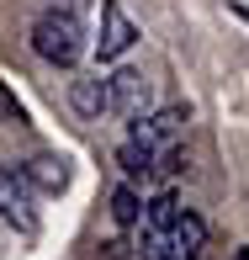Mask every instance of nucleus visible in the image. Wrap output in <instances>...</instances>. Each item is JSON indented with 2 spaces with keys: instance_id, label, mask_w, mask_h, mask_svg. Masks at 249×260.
I'll list each match as a JSON object with an SVG mask.
<instances>
[{
  "instance_id": "1",
  "label": "nucleus",
  "mask_w": 249,
  "mask_h": 260,
  "mask_svg": "<svg viewBox=\"0 0 249 260\" xmlns=\"http://www.w3.org/2000/svg\"><path fill=\"white\" fill-rule=\"evenodd\" d=\"M27 43H32V53H38L43 64L69 69V64H80V53H85V21H80V11L69 6V0L64 6H48V11L32 16Z\"/></svg>"
},
{
  "instance_id": "2",
  "label": "nucleus",
  "mask_w": 249,
  "mask_h": 260,
  "mask_svg": "<svg viewBox=\"0 0 249 260\" xmlns=\"http://www.w3.org/2000/svg\"><path fill=\"white\" fill-rule=\"evenodd\" d=\"M0 218L11 223L16 234H38V197H32V181H27V170H0Z\"/></svg>"
},
{
  "instance_id": "3",
  "label": "nucleus",
  "mask_w": 249,
  "mask_h": 260,
  "mask_svg": "<svg viewBox=\"0 0 249 260\" xmlns=\"http://www.w3.org/2000/svg\"><path fill=\"white\" fill-rule=\"evenodd\" d=\"M138 43V27H133V16L122 11V0H106L101 6V38H96V58L101 64H112V58H122L127 48Z\"/></svg>"
},
{
  "instance_id": "4",
  "label": "nucleus",
  "mask_w": 249,
  "mask_h": 260,
  "mask_svg": "<svg viewBox=\"0 0 249 260\" xmlns=\"http://www.w3.org/2000/svg\"><path fill=\"white\" fill-rule=\"evenodd\" d=\"M181 127H186V106H159V112L149 106V112L133 117V133H127V138H138L144 149H154V154H159L170 138H181Z\"/></svg>"
},
{
  "instance_id": "5",
  "label": "nucleus",
  "mask_w": 249,
  "mask_h": 260,
  "mask_svg": "<svg viewBox=\"0 0 249 260\" xmlns=\"http://www.w3.org/2000/svg\"><path fill=\"white\" fill-rule=\"evenodd\" d=\"M106 90H112V112L122 117H138L154 106V80L144 69H117V75H106Z\"/></svg>"
},
{
  "instance_id": "6",
  "label": "nucleus",
  "mask_w": 249,
  "mask_h": 260,
  "mask_svg": "<svg viewBox=\"0 0 249 260\" xmlns=\"http://www.w3.org/2000/svg\"><path fill=\"white\" fill-rule=\"evenodd\" d=\"M164 250H170V260H201V250H207V223L181 207L164 223Z\"/></svg>"
},
{
  "instance_id": "7",
  "label": "nucleus",
  "mask_w": 249,
  "mask_h": 260,
  "mask_svg": "<svg viewBox=\"0 0 249 260\" xmlns=\"http://www.w3.org/2000/svg\"><path fill=\"white\" fill-rule=\"evenodd\" d=\"M69 106L80 117H106L112 112V90H106L101 75H85V80H69Z\"/></svg>"
},
{
  "instance_id": "8",
  "label": "nucleus",
  "mask_w": 249,
  "mask_h": 260,
  "mask_svg": "<svg viewBox=\"0 0 249 260\" xmlns=\"http://www.w3.org/2000/svg\"><path fill=\"white\" fill-rule=\"evenodd\" d=\"M27 181L38 186V191H48V197H58V191H64V186H69V165L58 159V154H38V159L27 165Z\"/></svg>"
},
{
  "instance_id": "9",
  "label": "nucleus",
  "mask_w": 249,
  "mask_h": 260,
  "mask_svg": "<svg viewBox=\"0 0 249 260\" xmlns=\"http://www.w3.org/2000/svg\"><path fill=\"white\" fill-rule=\"evenodd\" d=\"M112 218L122 223V229H138V218H144V197L133 191V181L112 191Z\"/></svg>"
},
{
  "instance_id": "10",
  "label": "nucleus",
  "mask_w": 249,
  "mask_h": 260,
  "mask_svg": "<svg viewBox=\"0 0 249 260\" xmlns=\"http://www.w3.org/2000/svg\"><path fill=\"white\" fill-rule=\"evenodd\" d=\"M117 165H122L127 181H138V175H149V170H154V149H144L138 138H127V144L117 149Z\"/></svg>"
},
{
  "instance_id": "11",
  "label": "nucleus",
  "mask_w": 249,
  "mask_h": 260,
  "mask_svg": "<svg viewBox=\"0 0 249 260\" xmlns=\"http://www.w3.org/2000/svg\"><path fill=\"white\" fill-rule=\"evenodd\" d=\"M175 212H181V202H175V191H159L154 202H144V218H138V223H149V229H164V223H170Z\"/></svg>"
},
{
  "instance_id": "12",
  "label": "nucleus",
  "mask_w": 249,
  "mask_h": 260,
  "mask_svg": "<svg viewBox=\"0 0 249 260\" xmlns=\"http://www.w3.org/2000/svg\"><path fill=\"white\" fill-rule=\"evenodd\" d=\"M138 260H170V250H164V229L138 223Z\"/></svg>"
},
{
  "instance_id": "13",
  "label": "nucleus",
  "mask_w": 249,
  "mask_h": 260,
  "mask_svg": "<svg viewBox=\"0 0 249 260\" xmlns=\"http://www.w3.org/2000/svg\"><path fill=\"white\" fill-rule=\"evenodd\" d=\"M0 122H11V127H27V106L11 96V85H6V80H0Z\"/></svg>"
},
{
  "instance_id": "14",
  "label": "nucleus",
  "mask_w": 249,
  "mask_h": 260,
  "mask_svg": "<svg viewBox=\"0 0 249 260\" xmlns=\"http://www.w3.org/2000/svg\"><path fill=\"white\" fill-rule=\"evenodd\" d=\"M186 165H191V154H186V149H170V154H164V165H159V175H181Z\"/></svg>"
}]
</instances>
